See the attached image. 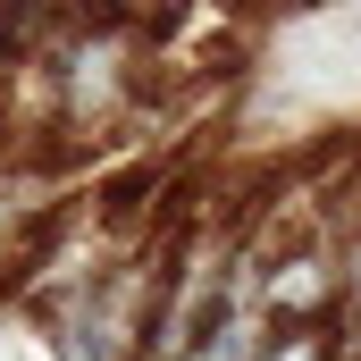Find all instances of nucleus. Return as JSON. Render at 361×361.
<instances>
[{"instance_id": "nucleus-1", "label": "nucleus", "mask_w": 361, "mask_h": 361, "mask_svg": "<svg viewBox=\"0 0 361 361\" xmlns=\"http://www.w3.org/2000/svg\"><path fill=\"white\" fill-rule=\"evenodd\" d=\"M336 286H345V302H353V319H361V235L345 244V269H336Z\"/></svg>"}]
</instances>
